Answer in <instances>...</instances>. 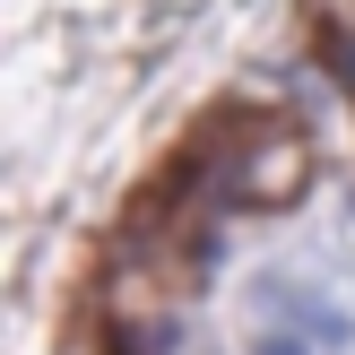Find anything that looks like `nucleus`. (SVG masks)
I'll use <instances>...</instances> for the list:
<instances>
[{"instance_id": "obj_4", "label": "nucleus", "mask_w": 355, "mask_h": 355, "mask_svg": "<svg viewBox=\"0 0 355 355\" xmlns=\"http://www.w3.org/2000/svg\"><path fill=\"white\" fill-rule=\"evenodd\" d=\"M321 17H329V26H338L347 44H355V0H321Z\"/></svg>"}, {"instance_id": "obj_3", "label": "nucleus", "mask_w": 355, "mask_h": 355, "mask_svg": "<svg viewBox=\"0 0 355 355\" xmlns=\"http://www.w3.org/2000/svg\"><path fill=\"white\" fill-rule=\"evenodd\" d=\"M252 355H321V347H312V329H295V321H269V329L252 338Z\"/></svg>"}, {"instance_id": "obj_1", "label": "nucleus", "mask_w": 355, "mask_h": 355, "mask_svg": "<svg viewBox=\"0 0 355 355\" xmlns=\"http://www.w3.org/2000/svg\"><path fill=\"white\" fill-rule=\"evenodd\" d=\"M304 173H312L304 130H286V121H243V130L225 139V156H217V200L277 208V200L304 191Z\"/></svg>"}, {"instance_id": "obj_2", "label": "nucleus", "mask_w": 355, "mask_h": 355, "mask_svg": "<svg viewBox=\"0 0 355 355\" xmlns=\"http://www.w3.org/2000/svg\"><path fill=\"white\" fill-rule=\"evenodd\" d=\"M304 329H312V347H355V321L338 304H329V295H312V312H304Z\"/></svg>"}]
</instances>
